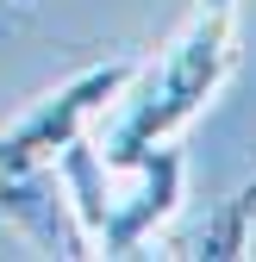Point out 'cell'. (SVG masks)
Instances as JSON below:
<instances>
[{
    "label": "cell",
    "instance_id": "cell-6",
    "mask_svg": "<svg viewBox=\"0 0 256 262\" xmlns=\"http://www.w3.org/2000/svg\"><path fill=\"white\" fill-rule=\"evenodd\" d=\"M250 219H256V200L250 193H231L225 206L206 219L200 231V256L206 262H225V256H244V237H250Z\"/></svg>",
    "mask_w": 256,
    "mask_h": 262
},
{
    "label": "cell",
    "instance_id": "cell-2",
    "mask_svg": "<svg viewBox=\"0 0 256 262\" xmlns=\"http://www.w3.org/2000/svg\"><path fill=\"white\" fill-rule=\"evenodd\" d=\"M125 81H132V62H100V69H81L75 81H62L56 94H44L19 125L0 131V175L56 162V150L75 144L81 131H88V119H100V113L119 100Z\"/></svg>",
    "mask_w": 256,
    "mask_h": 262
},
{
    "label": "cell",
    "instance_id": "cell-5",
    "mask_svg": "<svg viewBox=\"0 0 256 262\" xmlns=\"http://www.w3.org/2000/svg\"><path fill=\"white\" fill-rule=\"evenodd\" d=\"M56 169H62V193H69V212L81 225V237L94 244L100 237V225H106V206H113V193H106V162L94 144H62L56 150Z\"/></svg>",
    "mask_w": 256,
    "mask_h": 262
},
{
    "label": "cell",
    "instance_id": "cell-7",
    "mask_svg": "<svg viewBox=\"0 0 256 262\" xmlns=\"http://www.w3.org/2000/svg\"><path fill=\"white\" fill-rule=\"evenodd\" d=\"M244 193H250V200H256V181H250V187H244Z\"/></svg>",
    "mask_w": 256,
    "mask_h": 262
},
{
    "label": "cell",
    "instance_id": "cell-3",
    "mask_svg": "<svg viewBox=\"0 0 256 262\" xmlns=\"http://www.w3.org/2000/svg\"><path fill=\"white\" fill-rule=\"evenodd\" d=\"M132 169L144 175V187L138 193H113V206H106V225H100V237H94V250H106V256H132L156 225H163L169 212H175V200H181V156L175 150H163V144H150Z\"/></svg>",
    "mask_w": 256,
    "mask_h": 262
},
{
    "label": "cell",
    "instance_id": "cell-4",
    "mask_svg": "<svg viewBox=\"0 0 256 262\" xmlns=\"http://www.w3.org/2000/svg\"><path fill=\"white\" fill-rule=\"evenodd\" d=\"M0 212H7L25 237H38L44 250H56V256H94V244L81 237V225L69 212V193L44 175V162L38 169L0 175Z\"/></svg>",
    "mask_w": 256,
    "mask_h": 262
},
{
    "label": "cell",
    "instance_id": "cell-1",
    "mask_svg": "<svg viewBox=\"0 0 256 262\" xmlns=\"http://www.w3.org/2000/svg\"><path fill=\"white\" fill-rule=\"evenodd\" d=\"M231 62H238V0H200L194 19L175 31V44L144 75L132 69V81L119 88V100H113L119 113L106 125L100 162L106 169H132L150 144H163L169 131H181L225 88Z\"/></svg>",
    "mask_w": 256,
    "mask_h": 262
}]
</instances>
